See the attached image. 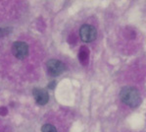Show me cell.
Segmentation results:
<instances>
[{"label": "cell", "mask_w": 146, "mask_h": 132, "mask_svg": "<svg viewBox=\"0 0 146 132\" xmlns=\"http://www.w3.org/2000/svg\"><path fill=\"white\" fill-rule=\"evenodd\" d=\"M12 53L17 59L23 60L29 55V45L25 42H15L12 44Z\"/></svg>", "instance_id": "obj_4"}, {"label": "cell", "mask_w": 146, "mask_h": 132, "mask_svg": "<svg viewBox=\"0 0 146 132\" xmlns=\"http://www.w3.org/2000/svg\"><path fill=\"white\" fill-rule=\"evenodd\" d=\"M33 95L35 100V103L39 106H45L49 102V95L44 89L35 88L33 90Z\"/></svg>", "instance_id": "obj_5"}, {"label": "cell", "mask_w": 146, "mask_h": 132, "mask_svg": "<svg viewBox=\"0 0 146 132\" xmlns=\"http://www.w3.org/2000/svg\"><path fill=\"white\" fill-rule=\"evenodd\" d=\"M80 37L82 42H92L97 38V31L91 25H84L80 30Z\"/></svg>", "instance_id": "obj_3"}, {"label": "cell", "mask_w": 146, "mask_h": 132, "mask_svg": "<svg viewBox=\"0 0 146 132\" xmlns=\"http://www.w3.org/2000/svg\"><path fill=\"white\" fill-rule=\"evenodd\" d=\"M120 99L129 108H137L141 104L140 94L135 88L127 86L121 90Z\"/></svg>", "instance_id": "obj_1"}, {"label": "cell", "mask_w": 146, "mask_h": 132, "mask_svg": "<svg viewBox=\"0 0 146 132\" xmlns=\"http://www.w3.org/2000/svg\"><path fill=\"white\" fill-rule=\"evenodd\" d=\"M46 68L47 71L50 76L57 77L62 73H64L66 70V66L62 61L58 60V59H50L47 61L46 63Z\"/></svg>", "instance_id": "obj_2"}, {"label": "cell", "mask_w": 146, "mask_h": 132, "mask_svg": "<svg viewBox=\"0 0 146 132\" xmlns=\"http://www.w3.org/2000/svg\"><path fill=\"white\" fill-rule=\"evenodd\" d=\"M11 33V29L9 28H0V38L8 36Z\"/></svg>", "instance_id": "obj_7"}, {"label": "cell", "mask_w": 146, "mask_h": 132, "mask_svg": "<svg viewBox=\"0 0 146 132\" xmlns=\"http://www.w3.org/2000/svg\"><path fill=\"white\" fill-rule=\"evenodd\" d=\"M41 131L42 132H58L55 126H53L52 124H44L41 127Z\"/></svg>", "instance_id": "obj_6"}, {"label": "cell", "mask_w": 146, "mask_h": 132, "mask_svg": "<svg viewBox=\"0 0 146 132\" xmlns=\"http://www.w3.org/2000/svg\"><path fill=\"white\" fill-rule=\"evenodd\" d=\"M55 86H56V81H51L50 83L48 84V88L51 89V90H53V89L55 88Z\"/></svg>", "instance_id": "obj_8"}]
</instances>
